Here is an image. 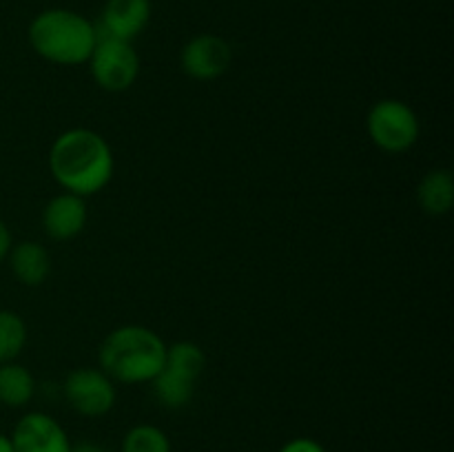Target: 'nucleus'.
<instances>
[{
  "label": "nucleus",
  "instance_id": "f257e3e1",
  "mask_svg": "<svg viewBox=\"0 0 454 452\" xmlns=\"http://www.w3.org/2000/svg\"><path fill=\"white\" fill-rule=\"evenodd\" d=\"M49 168L62 189L89 198L100 193L114 177V151L100 133L91 129H69L51 144Z\"/></svg>",
  "mask_w": 454,
  "mask_h": 452
},
{
  "label": "nucleus",
  "instance_id": "f03ea898",
  "mask_svg": "<svg viewBox=\"0 0 454 452\" xmlns=\"http://www.w3.org/2000/svg\"><path fill=\"white\" fill-rule=\"evenodd\" d=\"M29 44L40 58L62 66L89 62L96 49L98 27L74 9H44L29 22Z\"/></svg>",
  "mask_w": 454,
  "mask_h": 452
},
{
  "label": "nucleus",
  "instance_id": "7ed1b4c3",
  "mask_svg": "<svg viewBox=\"0 0 454 452\" xmlns=\"http://www.w3.org/2000/svg\"><path fill=\"white\" fill-rule=\"evenodd\" d=\"M102 372L120 384H151L164 366L167 344L155 331L127 323L105 337L100 346Z\"/></svg>",
  "mask_w": 454,
  "mask_h": 452
},
{
  "label": "nucleus",
  "instance_id": "20e7f679",
  "mask_svg": "<svg viewBox=\"0 0 454 452\" xmlns=\"http://www.w3.org/2000/svg\"><path fill=\"white\" fill-rule=\"evenodd\" d=\"M207 366V355L193 341H176L167 346L162 370L155 375L153 393L168 410H180L193 399L195 384Z\"/></svg>",
  "mask_w": 454,
  "mask_h": 452
},
{
  "label": "nucleus",
  "instance_id": "39448f33",
  "mask_svg": "<svg viewBox=\"0 0 454 452\" xmlns=\"http://www.w3.org/2000/svg\"><path fill=\"white\" fill-rule=\"evenodd\" d=\"M368 136L386 153H406L417 144L421 133L419 118L406 102L386 97L368 111Z\"/></svg>",
  "mask_w": 454,
  "mask_h": 452
},
{
  "label": "nucleus",
  "instance_id": "423d86ee",
  "mask_svg": "<svg viewBox=\"0 0 454 452\" xmlns=\"http://www.w3.org/2000/svg\"><path fill=\"white\" fill-rule=\"evenodd\" d=\"M87 65L98 87L111 93L131 89L140 75V56L133 49V43L106 35L98 38Z\"/></svg>",
  "mask_w": 454,
  "mask_h": 452
},
{
  "label": "nucleus",
  "instance_id": "0eeeda50",
  "mask_svg": "<svg viewBox=\"0 0 454 452\" xmlns=\"http://www.w3.org/2000/svg\"><path fill=\"white\" fill-rule=\"evenodd\" d=\"M62 388L69 406L82 417H105L118 401L115 381L98 368H75Z\"/></svg>",
  "mask_w": 454,
  "mask_h": 452
},
{
  "label": "nucleus",
  "instance_id": "6e6552de",
  "mask_svg": "<svg viewBox=\"0 0 454 452\" xmlns=\"http://www.w3.org/2000/svg\"><path fill=\"white\" fill-rule=\"evenodd\" d=\"M233 51L222 35L200 34L182 47L180 65L186 75L195 80H215L229 71Z\"/></svg>",
  "mask_w": 454,
  "mask_h": 452
},
{
  "label": "nucleus",
  "instance_id": "1a4fd4ad",
  "mask_svg": "<svg viewBox=\"0 0 454 452\" xmlns=\"http://www.w3.org/2000/svg\"><path fill=\"white\" fill-rule=\"evenodd\" d=\"M9 437L16 452H71L74 446L65 428L47 412L22 415Z\"/></svg>",
  "mask_w": 454,
  "mask_h": 452
},
{
  "label": "nucleus",
  "instance_id": "9d476101",
  "mask_svg": "<svg viewBox=\"0 0 454 452\" xmlns=\"http://www.w3.org/2000/svg\"><path fill=\"white\" fill-rule=\"evenodd\" d=\"M151 0H106L98 22V34L133 43L151 22Z\"/></svg>",
  "mask_w": 454,
  "mask_h": 452
},
{
  "label": "nucleus",
  "instance_id": "9b49d317",
  "mask_svg": "<svg viewBox=\"0 0 454 452\" xmlns=\"http://www.w3.org/2000/svg\"><path fill=\"white\" fill-rule=\"evenodd\" d=\"M87 202L80 195L62 191L60 195L51 198L43 211L44 233L58 242L78 238L87 226Z\"/></svg>",
  "mask_w": 454,
  "mask_h": 452
},
{
  "label": "nucleus",
  "instance_id": "f8f14e48",
  "mask_svg": "<svg viewBox=\"0 0 454 452\" xmlns=\"http://www.w3.org/2000/svg\"><path fill=\"white\" fill-rule=\"evenodd\" d=\"M7 260L16 279L25 286H40L51 270L49 251L38 242L13 244Z\"/></svg>",
  "mask_w": 454,
  "mask_h": 452
},
{
  "label": "nucleus",
  "instance_id": "ddd939ff",
  "mask_svg": "<svg viewBox=\"0 0 454 452\" xmlns=\"http://www.w3.org/2000/svg\"><path fill=\"white\" fill-rule=\"evenodd\" d=\"M419 207L428 215H446L454 204V177L448 168H434L421 177L417 186Z\"/></svg>",
  "mask_w": 454,
  "mask_h": 452
},
{
  "label": "nucleus",
  "instance_id": "4468645a",
  "mask_svg": "<svg viewBox=\"0 0 454 452\" xmlns=\"http://www.w3.org/2000/svg\"><path fill=\"white\" fill-rule=\"evenodd\" d=\"M35 379L18 362L0 363V403L9 408H22L34 399Z\"/></svg>",
  "mask_w": 454,
  "mask_h": 452
},
{
  "label": "nucleus",
  "instance_id": "2eb2a0df",
  "mask_svg": "<svg viewBox=\"0 0 454 452\" xmlns=\"http://www.w3.org/2000/svg\"><path fill=\"white\" fill-rule=\"evenodd\" d=\"M27 344V323L13 310H0V363L16 362Z\"/></svg>",
  "mask_w": 454,
  "mask_h": 452
},
{
  "label": "nucleus",
  "instance_id": "dca6fc26",
  "mask_svg": "<svg viewBox=\"0 0 454 452\" xmlns=\"http://www.w3.org/2000/svg\"><path fill=\"white\" fill-rule=\"evenodd\" d=\"M120 452H173L171 439L162 428L151 424H137L124 434Z\"/></svg>",
  "mask_w": 454,
  "mask_h": 452
},
{
  "label": "nucleus",
  "instance_id": "f3484780",
  "mask_svg": "<svg viewBox=\"0 0 454 452\" xmlns=\"http://www.w3.org/2000/svg\"><path fill=\"white\" fill-rule=\"evenodd\" d=\"M278 452H326V448L310 437H297L284 443Z\"/></svg>",
  "mask_w": 454,
  "mask_h": 452
},
{
  "label": "nucleus",
  "instance_id": "a211bd4d",
  "mask_svg": "<svg viewBox=\"0 0 454 452\" xmlns=\"http://www.w3.org/2000/svg\"><path fill=\"white\" fill-rule=\"evenodd\" d=\"M13 246V238H12V230H9V226L4 224L3 220H0V264H3L4 260H7L9 251H12Z\"/></svg>",
  "mask_w": 454,
  "mask_h": 452
},
{
  "label": "nucleus",
  "instance_id": "6ab92c4d",
  "mask_svg": "<svg viewBox=\"0 0 454 452\" xmlns=\"http://www.w3.org/2000/svg\"><path fill=\"white\" fill-rule=\"evenodd\" d=\"M71 452H109L105 446L100 443H93V441H80L71 446Z\"/></svg>",
  "mask_w": 454,
  "mask_h": 452
},
{
  "label": "nucleus",
  "instance_id": "aec40b11",
  "mask_svg": "<svg viewBox=\"0 0 454 452\" xmlns=\"http://www.w3.org/2000/svg\"><path fill=\"white\" fill-rule=\"evenodd\" d=\"M0 452H16V448H13L12 437H9V434L0 433Z\"/></svg>",
  "mask_w": 454,
  "mask_h": 452
}]
</instances>
